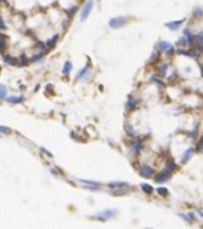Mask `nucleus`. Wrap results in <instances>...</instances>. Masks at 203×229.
Segmentation results:
<instances>
[{
  "mask_svg": "<svg viewBox=\"0 0 203 229\" xmlns=\"http://www.w3.org/2000/svg\"><path fill=\"white\" fill-rule=\"evenodd\" d=\"M165 169H167L168 172H175L177 169V165H176V161L173 159H167L166 162H165Z\"/></svg>",
  "mask_w": 203,
  "mask_h": 229,
  "instance_id": "nucleus-13",
  "label": "nucleus"
},
{
  "mask_svg": "<svg viewBox=\"0 0 203 229\" xmlns=\"http://www.w3.org/2000/svg\"><path fill=\"white\" fill-rule=\"evenodd\" d=\"M141 189H142L143 191H146L147 193L153 192V187H152L151 185H148V184H141Z\"/></svg>",
  "mask_w": 203,
  "mask_h": 229,
  "instance_id": "nucleus-22",
  "label": "nucleus"
},
{
  "mask_svg": "<svg viewBox=\"0 0 203 229\" xmlns=\"http://www.w3.org/2000/svg\"><path fill=\"white\" fill-rule=\"evenodd\" d=\"M128 23V17L124 16H118V17H112L109 20V26L111 29H121Z\"/></svg>",
  "mask_w": 203,
  "mask_h": 229,
  "instance_id": "nucleus-3",
  "label": "nucleus"
},
{
  "mask_svg": "<svg viewBox=\"0 0 203 229\" xmlns=\"http://www.w3.org/2000/svg\"><path fill=\"white\" fill-rule=\"evenodd\" d=\"M195 151H196V153H202L203 152V134L198 136L197 143L195 146Z\"/></svg>",
  "mask_w": 203,
  "mask_h": 229,
  "instance_id": "nucleus-15",
  "label": "nucleus"
},
{
  "mask_svg": "<svg viewBox=\"0 0 203 229\" xmlns=\"http://www.w3.org/2000/svg\"><path fill=\"white\" fill-rule=\"evenodd\" d=\"M10 131H11V130H10L9 128H6V127H0V133H4V134L7 133V134H9Z\"/></svg>",
  "mask_w": 203,
  "mask_h": 229,
  "instance_id": "nucleus-29",
  "label": "nucleus"
},
{
  "mask_svg": "<svg viewBox=\"0 0 203 229\" xmlns=\"http://www.w3.org/2000/svg\"><path fill=\"white\" fill-rule=\"evenodd\" d=\"M198 136V123L189 131V137H191V138H196Z\"/></svg>",
  "mask_w": 203,
  "mask_h": 229,
  "instance_id": "nucleus-19",
  "label": "nucleus"
},
{
  "mask_svg": "<svg viewBox=\"0 0 203 229\" xmlns=\"http://www.w3.org/2000/svg\"><path fill=\"white\" fill-rule=\"evenodd\" d=\"M57 40H59V35H55V36H53L51 38H49L48 41H47V48H49V49H51V48H54L55 47V44H56V42H57Z\"/></svg>",
  "mask_w": 203,
  "mask_h": 229,
  "instance_id": "nucleus-17",
  "label": "nucleus"
},
{
  "mask_svg": "<svg viewBox=\"0 0 203 229\" xmlns=\"http://www.w3.org/2000/svg\"><path fill=\"white\" fill-rule=\"evenodd\" d=\"M196 37H197V43H198V45H203V31H201L199 34H197Z\"/></svg>",
  "mask_w": 203,
  "mask_h": 229,
  "instance_id": "nucleus-24",
  "label": "nucleus"
},
{
  "mask_svg": "<svg viewBox=\"0 0 203 229\" xmlns=\"http://www.w3.org/2000/svg\"><path fill=\"white\" fill-rule=\"evenodd\" d=\"M126 107L128 111H134L139 107V100L137 98H135L134 96H128V99H127V103H126Z\"/></svg>",
  "mask_w": 203,
  "mask_h": 229,
  "instance_id": "nucleus-9",
  "label": "nucleus"
},
{
  "mask_svg": "<svg viewBox=\"0 0 203 229\" xmlns=\"http://www.w3.org/2000/svg\"><path fill=\"white\" fill-rule=\"evenodd\" d=\"M77 11H78V7H77V6H74V7L69 9V10L67 11V16H68V18H72V17L77 13Z\"/></svg>",
  "mask_w": 203,
  "mask_h": 229,
  "instance_id": "nucleus-23",
  "label": "nucleus"
},
{
  "mask_svg": "<svg viewBox=\"0 0 203 229\" xmlns=\"http://www.w3.org/2000/svg\"><path fill=\"white\" fill-rule=\"evenodd\" d=\"M25 63H26V56L22 55V56H20V66H23V65H25Z\"/></svg>",
  "mask_w": 203,
  "mask_h": 229,
  "instance_id": "nucleus-31",
  "label": "nucleus"
},
{
  "mask_svg": "<svg viewBox=\"0 0 203 229\" xmlns=\"http://www.w3.org/2000/svg\"><path fill=\"white\" fill-rule=\"evenodd\" d=\"M5 48V36L0 35V51H3Z\"/></svg>",
  "mask_w": 203,
  "mask_h": 229,
  "instance_id": "nucleus-25",
  "label": "nucleus"
},
{
  "mask_svg": "<svg viewBox=\"0 0 203 229\" xmlns=\"http://www.w3.org/2000/svg\"><path fill=\"white\" fill-rule=\"evenodd\" d=\"M154 168L148 165V163H143L141 165V167L139 168V173L141 177L143 178H151V177H154Z\"/></svg>",
  "mask_w": 203,
  "mask_h": 229,
  "instance_id": "nucleus-4",
  "label": "nucleus"
},
{
  "mask_svg": "<svg viewBox=\"0 0 203 229\" xmlns=\"http://www.w3.org/2000/svg\"><path fill=\"white\" fill-rule=\"evenodd\" d=\"M202 16H203V10L201 7H196L192 11V18L194 19H199V18H202Z\"/></svg>",
  "mask_w": 203,
  "mask_h": 229,
  "instance_id": "nucleus-18",
  "label": "nucleus"
},
{
  "mask_svg": "<svg viewBox=\"0 0 203 229\" xmlns=\"http://www.w3.org/2000/svg\"><path fill=\"white\" fill-rule=\"evenodd\" d=\"M6 93H7L6 87L3 85H0V99H6Z\"/></svg>",
  "mask_w": 203,
  "mask_h": 229,
  "instance_id": "nucleus-21",
  "label": "nucleus"
},
{
  "mask_svg": "<svg viewBox=\"0 0 203 229\" xmlns=\"http://www.w3.org/2000/svg\"><path fill=\"white\" fill-rule=\"evenodd\" d=\"M176 45H177V47H179L178 49H186V47H189V42H188L186 36H184V35H183L182 37H179V40L177 41Z\"/></svg>",
  "mask_w": 203,
  "mask_h": 229,
  "instance_id": "nucleus-14",
  "label": "nucleus"
},
{
  "mask_svg": "<svg viewBox=\"0 0 203 229\" xmlns=\"http://www.w3.org/2000/svg\"><path fill=\"white\" fill-rule=\"evenodd\" d=\"M42 56H43V54H37V55H34V56H33V61H38V60H41V59H42Z\"/></svg>",
  "mask_w": 203,
  "mask_h": 229,
  "instance_id": "nucleus-27",
  "label": "nucleus"
},
{
  "mask_svg": "<svg viewBox=\"0 0 203 229\" xmlns=\"http://www.w3.org/2000/svg\"><path fill=\"white\" fill-rule=\"evenodd\" d=\"M92 9H93V0H87V3L84 5V7H82V10L80 12V20L81 22L87 19V17L90 16Z\"/></svg>",
  "mask_w": 203,
  "mask_h": 229,
  "instance_id": "nucleus-5",
  "label": "nucleus"
},
{
  "mask_svg": "<svg viewBox=\"0 0 203 229\" xmlns=\"http://www.w3.org/2000/svg\"><path fill=\"white\" fill-rule=\"evenodd\" d=\"M157 191H158V193H160V194H166V193H167V189H165V187H159Z\"/></svg>",
  "mask_w": 203,
  "mask_h": 229,
  "instance_id": "nucleus-28",
  "label": "nucleus"
},
{
  "mask_svg": "<svg viewBox=\"0 0 203 229\" xmlns=\"http://www.w3.org/2000/svg\"><path fill=\"white\" fill-rule=\"evenodd\" d=\"M167 73H168V63L167 62H161L158 65L157 67V75L161 79L166 78L167 76Z\"/></svg>",
  "mask_w": 203,
  "mask_h": 229,
  "instance_id": "nucleus-8",
  "label": "nucleus"
},
{
  "mask_svg": "<svg viewBox=\"0 0 203 229\" xmlns=\"http://www.w3.org/2000/svg\"><path fill=\"white\" fill-rule=\"evenodd\" d=\"M124 131H126V134H127L128 136H130L131 138H134V137H136V136H137V133H136L135 128H134L130 123L124 124Z\"/></svg>",
  "mask_w": 203,
  "mask_h": 229,
  "instance_id": "nucleus-12",
  "label": "nucleus"
},
{
  "mask_svg": "<svg viewBox=\"0 0 203 229\" xmlns=\"http://www.w3.org/2000/svg\"><path fill=\"white\" fill-rule=\"evenodd\" d=\"M24 100V98L23 97H9L7 98V102H10V103H22Z\"/></svg>",
  "mask_w": 203,
  "mask_h": 229,
  "instance_id": "nucleus-20",
  "label": "nucleus"
},
{
  "mask_svg": "<svg viewBox=\"0 0 203 229\" xmlns=\"http://www.w3.org/2000/svg\"><path fill=\"white\" fill-rule=\"evenodd\" d=\"M5 62H7L10 65H14L16 63V60H13L11 56H5Z\"/></svg>",
  "mask_w": 203,
  "mask_h": 229,
  "instance_id": "nucleus-26",
  "label": "nucleus"
},
{
  "mask_svg": "<svg viewBox=\"0 0 203 229\" xmlns=\"http://www.w3.org/2000/svg\"><path fill=\"white\" fill-rule=\"evenodd\" d=\"M90 75V67L85 66L82 69L79 71V73L77 74V80H81V79H87V76Z\"/></svg>",
  "mask_w": 203,
  "mask_h": 229,
  "instance_id": "nucleus-11",
  "label": "nucleus"
},
{
  "mask_svg": "<svg viewBox=\"0 0 203 229\" xmlns=\"http://www.w3.org/2000/svg\"><path fill=\"white\" fill-rule=\"evenodd\" d=\"M72 69H73L72 62H71V61H66L65 65H64V68H62V73H64L65 75H69V73L72 72Z\"/></svg>",
  "mask_w": 203,
  "mask_h": 229,
  "instance_id": "nucleus-16",
  "label": "nucleus"
},
{
  "mask_svg": "<svg viewBox=\"0 0 203 229\" xmlns=\"http://www.w3.org/2000/svg\"><path fill=\"white\" fill-rule=\"evenodd\" d=\"M110 186H124V185H127L126 183H110L109 184Z\"/></svg>",
  "mask_w": 203,
  "mask_h": 229,
  "instance_id": "nucleus-30",
  "label": "nucleus"
},
{
  "mask_svg": "<svg viewBox=\"0 0 203 229\" xmlns=\"http://www.w3.org/2000/svg\"><path fill=\"white\" fill-rule=\"evenodd\" d=\"M184 23H185V19L183 18V19H179V20H171V22H167V23L165 24V26L168 29V30H171V31H177V30H179L181 26H182Z\"/></svg>",
  "mask_w": 203,
  "mask_h": 229,
  "instance_id": "nucleus-7",
  "label": "nucleus"
},
{
  "mask_svg": "<svg viewBox=\"0 0 203 229\" xmlns=\"http://www.w3.org/2000/svg\"><path fill=\"white\" fill-rule=\"evenodd\" d=\"M143 146H144V141L143 138L136 136L134 137L130 142H129V148H130V152L134 154V155H139L141 153V151L143 149Z\"/></svg>",
  "mask_w": 203,
  "mask_h": 229,
  "instance_id": "nucleus-2",
  "label": "nucleus"
},
{
  "mask_svg": "<svg viewBox=\"0 0 203 229\" xmlns=\"http://www.w3.org/2000/svg\"><path fill=\"white\" fill-rule=\"evenodd\" d=\"M157 50L160 51V53H164L165 55L167 56H172V55H175L176 54V48L173 47L170 42L167 41H159L155 45Z\"/></svg>",
  "mask_w": 203,
  "mask_h": 229,
  "instance_id": "nucleus-1",
  "label": "nucleus"
},
{
  "mask_svg": "<svg viewBox=\"0 0 203 229\" xmlns=\"http://www.w3.org/2000/svg\"><path fill=\"white\" fill-rule=\"evenodd\" d=\"M171 176H172L171 172H168L167 169H164L161 172H158L157 174H154V181L155 183H159V184L166 183L167 180L171 179Z\"/></svg>",
  "mask_w": 203,
  "mask_h": 229,
  "instance_id": "nucleus-6",
  "label": "nucleus"
},
{
  "mask_svg": "<svg viewBox=\"0 0 203 229\" xmlns=\"http://www.w3.org/2000/svg\"><path fill=\"white\" fill-rule=\"evenodd\" d=\"M0 71H1V67H0Z\"/></svg>",
  "mask_w": 203,
  "mask_h": 229,
  "instance_id": "nucleus-33",
  "label": "nucleus"
},
{
  "mask_svg": "<svg viewBox=\"0 0 203 229\" xmlns=\"http://www.w3.org/2000/svg\"><path fill=\"white\" fill-rule=\"evenodd\" d=\"M196 153V151H195V147H189L184 153H183V155H182V158H181V162L182 163H186L188 161H190V159L192 158V155Z\"/></svg>",
  "mask_w": 203,
  "mask_h": 229,
  "instance_id": "nucleus-10",
  "label": "nucleus"
},
{
  "mask_svg": "<svg viewBox=\"0 0 203 229\" xmlns=\"http://www.w3.org/2000/svg\"><path fill=\"white\" fill-rule=\"evenodd\" d=\"M98 1H102V0H98Z\"/></svg>",
  "mask_w": 203,
  "mask_h": 229,
  "instance_id": "nucleus-34",
  "label": "nucleus"
},
{
  "mask_svg": "<svg viewBox=\"0 0 203 229\" xmlns=\"http://www.w3.org/2000/svg\"><path fill=\"white\" fill-rule=\"evenodd\" d=\"M199 71H201V75H202V78H203V62H201V63H199Z\"/></svg>",
  "mask_w": 203,
  "mask_h": 229,
  "instance_id": "nucleus-32",
  "label": "nucleus"
}]
</instances>
